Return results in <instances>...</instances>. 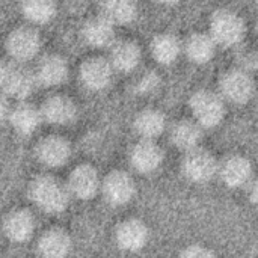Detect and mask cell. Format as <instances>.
I'll list each match as a JSON object with an SVG mask.
<instances>
[{"instance_id": "cell-10", "label": "cell", "mask_w": 258, "mask_h": 258, "mask_svg": "<svg viewBox=\"0 0 258 258\" xmlns=\"http://www.w3.org/2000/svg\"><path fill=\"white\" fill-rule=\"evenodd\" d=\"M113 67L109 59L106 57H91L85 60L80 67L79 77L82 85L94 92L106 89L113 76Z\"/></svg>"}, {"instance_id": "cell-3", "label": "cell", "mask_w": 258, "mask_h": 258, "mask_svg": "<svg viewBox=\"0 0 258 258\" xmlns=\"http://www.w3.org/2000/svg\"><path fill=\"white\" fill-rule=\"evenodd\" d=\"M210 35L221 47H236L245 39L246 24L234 11L218 9L210 17Z\"/></svg>"}, {"instance_id": "cell-30", "label": "cell", "mask_w": 258, "mask_h": 258, "mask_svg": "<svg viewBox=\"0 0 258 258\" xmlns=\"http://www.w3.org/2000/svg\"><path fill=\"white\" fill-rule=\"evenodd\" d=\"M246 189H248V198H249V201L254 206H258V177L252 178V181L249 183V186Z\"/></svg>"}, {"instance_id": "cell-2", "label": "cell", "mask_w": 258, "mask_h": 258, "mask_svg": "<svg viewBox=\"0 0 258 258\" xmlns=\"http://www.w3.org/2000/svg\"><path fill=\"white\" fill-rule=\"evenodd\" d=\"M0 85L6 97H9L11 100L23 101L33 94L39 83L33 70L26 67V63L23 62L9 59L2 65Z\"/></svg>"}, {"instance_id": "cell-1", "label": "cell", "mask_w": 258, "mask_h": 258, "mask_svg": "<svg viewBox=\"0 0 258 258\" xmlns=\"http://www.w3.org/2000/svg\"><path fill=\"white\" fill-rule=\"evenodd\" d=\"M29 197L32 203L48 215L63 213L73 197L68 184H63L56 177L41 175L36 177L29 186Z\"/></svg>"}, {"instance_id": "cell-18", "label": "cell", "mask_w": 258, "mask_h": 258, "mask_svg": "<svg viewBox=\"0 0 258 258\" xmlns=\"http://www.w3.org/2000/svg\"><path fill=\"white\" fill-rule=\"evenodd\" d=\"M42 118L53 125L71 124L77 116V107L71 98L65 95H51L41 106Z\"/></svg>"}, {"instance_id": "cell-4", "label": "cell", "mask_w": 258, "mask_h": 258, "mask_svg": "<svg viewBox=\"0 0 258 258\" xmlns=\"http://www.w3.org/2000/svg\"><path fill=\"white\" fill-rule=\"evenodd\" d=\"M194 119L206 130L218 127L225 116V100L221 94L210 89L194 92L189 100Z\"/></svg>"}, {"instance_id": "cell-16", "label": "cell", "mask_w": 258, "mask_h": 258, "mask_svg": "<svg viewBox=\"0 0 258 258\" xmlns=\"http://www.w3.org/2000/svg\"><path fill=\"white\" fill-rule=\"evenodd\" d=\"M35 231V219L26 209H17L9 212L3 219V234L14 243L27 242Z\"/></svg>"}, {"instance_id": "cell-23", "label": "cell", "mask_w": 258, "mask_h": 258, "mask_svg": "<svg viewBox=\"0 0 258 258\" xmlns=\"http://www.w3.org/2000/svg\"><path fill=\"white\" fill-rule=\"evenodd\" d=\"M216 47L218 44L210 33H194L187 38L183 50L190 62L197 65H204L213 59Z\"/></svg>"}, {"instance_id": "cell-6", "label": "cell", "mask_w": 258, "mask_h": 258, "mask_svg": "<svg viewBox=\"0 0 258 258\" xmlns=\"http://www.w3.org/2000/svg\"><path fill=\"white\" fill-rule=\"evenodd\" d=\"M219 94L231 104H246L255 94V82L245 70H230L219 80Z\"/></svg>"}, {"instance_id": "cell-32", "label": "cell", "mask_w": 258, "mask_h": 258, "mask_svg": "<svg viewBox=\"0 0 258 258\" xmlns=\"http://www.w3.org/2000/svg\"><path fill=\"white\" fill-rule=\"evenodd\" d=\"M257 32H258V24H257Z\"/></svg>"}, {"instance_id": "cell-12", "label": "cell", "mask_w": 258, "mask_h": 258, "mask_svg": "<svg viewBox=\"0 0 258 258\" xmlns=\"http://www.w3.org/2000/svg\"><path fill=\"white\" fill-rule=\"evenodd\" d=\"M35 156L47 168H60L68 162L71 147L68 141L60 136H47L35 147Z\"/></svg>"}, {"instance_id": "cell-22", "label": "cell", "mask_w": 258, "mask_h": 258, "mask_svg": "<svg viewBox=\"0 0 258 258\" xmlns=\"http://www.w3.org/2000/svg\"><path fill=\"white\" fill-rule=\"evenodd\" d=\"M150 51H151L153 59L157 63L171 65L180 57V54L183 51V45L175 35L160 33V35L153 38L151 45H150Z\"/></svg>"}, {"instance_id": "cell-25", "label": "cell", "mask_w": 258, "mask_h": 258, "mask_svg": "<svg viewBox=\"0 0 258 258\" xmlns=\"http://www.w3.org/2000/svg\"><path fill=\"white\" fill-rule=\"evenodd\" d=\"M133 128L141 139H156L166 130V118L160 110L145 109L136 115Z\"/></svg>"}, {"instance_id": "cell-7", "label": "cell", "mask_w": 258, "mask_h": 258, "mask_svg": "<svg viewBox=\"0 0 258 258\" xmlns=\"http://www.w3.org/2000/svg\"><path fill=\"white\" fill-rule=\"evenodd\" d=\"M5 47L9 59L27 63L39 53L41 36L38 30L27 26H20L8 35Z\"/></svg>"}, {"instance_id": "cell-9", "label": "cell", "mask_w": 258, "mask_h": 258, "mask_svg": "<svg viewBox=\"0 0 258 258\" xmlns=\"http://www.w3.org/2000/svg\"><path fill=\"white\" fill-rule=\"evenodd\" d=\"M101 192L110 206H124L135 197V180L124 171H113L101 181Z\"/></svg>"}, {"instance_id": "cell-24", "label": "cell", "mask_w": 258, "mask_h": 258, "mask_svg": "<svg viewBox=\"0 0 258 258\" xmlns=\"http://www.w3.org/2000/svg\"><path fill=\"white\" fill-rule=\"evenodd\" d=\"M100 15L109 20L113 26H125L136 18L138 6L135 0H101Z\"/></svg>"}, {"instance_id": "cell-21", "label": "cell", "mask_w": 258, "mask_h": 258, "mask_svg": "<svg viewBox=\"0 0 258 258\" xmlns=\"http://www.w3.org/2000/svg\"><path fill=\"white\" fill-rule=\"evenodd\" d=\"M203 127L195 119H183L175 122L169 130L171 142L181 151H189L200 147Z\"/></svg>"}, {"instance_id": "cell-11", "label": "cell", "mask_w": 258, "mask_h": 258, "mask_svg": "<svg viewBox=\"0 0 258 258\" xmlns=\"http://www.w3.org/2000/svg\"><path fill=\"white\" fill-rule=\"evenodd\" d=\"M163 157V151L154 139H141L130 151V165L136 172L148 175L162 166Z\"/></svg>"}, {"instance_id": "cell-26", "label": "cell", "mask_w": 258, "mask_h": 258, "mask_svg": "<svg viewBox=\"0 0 258 258\" xmlns=\"http://www.w3.org/2000/svg\"><path fill=\"white\" fill-rule=\"evenodd\" d=\"M71 239L62 230H50L38 240V254L47 258L67 257L71 251Z\"/></svg>"}, {"instance_id": "cell-19", "label": "cell", "mask_w": 258, "mask_h": 258, "mask_svg": "<svg viewBox=\"0 0 258 258\" xmlns=\"http://www.w3.org/2000/svg\"><path fill=\"white\" fill-rule=\"evenodd\" d=\"M35 74L38 83L47 88L62 85L68 77V63L59 54H47L39 59Z\"/></svg>"}, {"instance_id": "cell-14", "label": "cell", "mask_w": 258, "mask_h": 258, "mask_svg": "<svg viewBox=\"0 0 258 258\" xmlns=\"http://www.w3.org/2000/svg\"><path fill=\"white\" fill-rule=\"evenodd\" d=\"M148 228L139 219H127L121 222L115 231V240L119 249L127 252H139L148 243Z\"/></svg>"}, {"instance_id": "cell-28", "label": "cell", "mask_w": 258, "mask_h": 258, "mask_svg": "<svg viewBox=\"0 0 258 258\" xmlns=\"http://www.w3.org/2000/svg\"><path fill=\"white\" fill-rule=\"evenodd\" d=\"M181 257H187V258H206V257H213L215 252L210 251L209 248L206 246H201V245H190L187 246L184 251L180 252Z\"/></svg>"}, {"instance_id": "cell-29", "label": "cell", "mask_w": 258, "mask_h": 258, "mask_svg": "<svg viewBox=\"0 0 258 258\" xmlns=\"http://www.w3.org/2000/svg\"><path fill=\"white\" fill-rule=\"evenodd\" d=\"M157 83H159V76H156L154 73H148V74H145L141 79V82H139V91L141 92H150V91L156 89Z\"/></svg>"}, {"instance_id": "cell-27", "label": "cell", "mask_w": 258, "mask_h": 258, "mask_svg": "<svg viewBox=\"0 0 258 258\" xmlns=\"http://www.w3.org/2000/svg\"><path fill=\"white\" fill-rule=\"evenodd\" d=\"M20 12L33 24L50 23L57 11L54 0H18Z\"/></svg>"}, {"instance_id": "cell-5", "label": "cell", "mask_w": 258, "mask_h": 258, "mask_svg": "<svg viewBox=\"0 0 258 258\" xmlns=\"http://www.w3.org/2000/svg\"><path fill=\"white\" fill-rule=\"evenodd\" d=\"M218 171L219 162L206 148L197 147L194 150L184 151V157L181 160V172L189 181L197 184L209 183L218 175Z\"/></svg>"}, {"instance_id": "cell-13", "label": "cell", "mask_w": 258, "mask_h": 258, "mask_svg": "<svg viewBox=\"0 0 258 258\" xmlns=\"http://www.w3.org/2000/svg\"><path fill=\"white\" fill-rule=\"evenodd\" d=\"M68 189L74 198L91 200L101 189L98 172L91 165H79L68 177Z\"/></svg>"}, {"instance_id": "cell-31", "label": "cell", "mask_w": 258, "mask_h": 258, "mask_svg": "<svg viewBox=\"0 0 258 258\" xmlns=\"http://www.w3.org/2000/svg\"><path fill=\"white\" fill-rule=\"evenodd\" d=\"M160 3H163V5H177L178 2H181V0H159Z\"/></svg>"}, {"instance_id": "cell-17", "label": "cell", "mask_w": 258, "mask_h": 258, "mask_svg": "<svg viewBox=\"0 0 258 258\" xmlns=\"http://www.w3.org/2000/svg\"><path fill=\"white\" fill-rule=\"evenodd\" d=\"M8 121L18 135L30 136L39 128L44 118H42L41 107H36L23 100L21 103L12 106Z\"/></svg>"}, {"instance_id": "cell-8", "label": "cell", "mask_w": 258, "mask_h": 258, "mask_svg": "<svg viewBox=\"0 0 258 258\" xmlns=\"http://www.w3.org/2000/svg\"><path fill=\"white\" fill-rule=\"evenodd\" d=\"M218 177L230 189H243L254 178V166L243 156H228L219 162Z\"/></svg>"}, {"instance_id": "cell-15", "label": "cell", "mask_w": 258, "mask_h": 258, "mask_svg": "<svg viewBox=\"0 0 258 258\" xmlns=\"http://www.w3.org/2000/svg\"><path fill=\"white\" fill-rule=\"evenodd\" d=\"M82 36L92 48H110L116 41L115 26L103 15L89 18L82 27Z\"/></svg>"}, {"instance_id": "cell-20", "label": "cell", "mask_w": 258, "mask_h": 258, "mask_svg": "<svg viewBox=\"0 0 258 258\" xmlns=\"http://www.w3.org/2000/svg\"><path fill=\"white\" fill-rule=\"evenodd\" d=\"M109 50V60L112 67L119 73H130L141 63L142 53L139 45L133 41H115V44Z\"/></svg>"}]
</instances>
